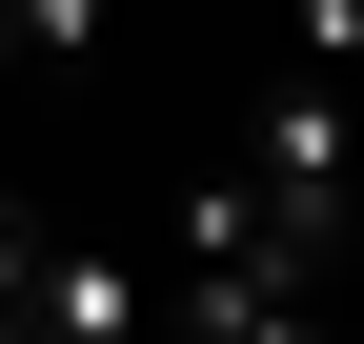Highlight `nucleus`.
I'll list each match as a JSON object with an SVG mask.
<instances>
[{"label": "nucleus", "mask_w": 364, "mask_h": 344, "mask_svg": "<svg viewBox=\"0 0 364 344\" xmlns=\"http://www.w3.org/2000/svg\"><path fill=\"white\" fill-rule=\"evenodd\" d=\"M243 183H263V203H284V223H304V243L344 264V203H364V81L284 61V81L243 102Z\"/></svg>", "instance_id": "obj_1"}, {"label": "nucleus", "mask_w": 364, "mask_h": 344, "mask_svg": "<svg viewBox=\"0 0 364 344\" xmlns=\"http://www.w3.org/2000/svg\"><path fill=\"white\" fill-rule=\"evenodd\" d=\"M263 264H324V243H304L243 162H182L162 183V284H263Z\"/></svg>", "instance_id": "obj_2"}, {"label": "nucleus", "mask_w": 364, "mask_h": 344, "mask_svg": "<svg viewBox=\"0 0 364 344\" xmlns=\"http://www.w3.org/2000/svg\"><path fill=\"white\" fill-rule=\"evenodd\" d=\"M21 344H162V284L122 264V243H41V304H21Z\"/></svg>", "instance_id": "obj_3"}, {"label": "nucleus", "mask_w": 364, "mask_h": 344, "mask_svg": "<svg viewBox=\"0 0 364 344\" xmlns=\"http://www.w3.org/2000/svg\"><path fill=\"white\" fill-rule=\"evenodd\" d=\"M182 344H344L324 324V264H263V284H162Z\"/></svg>", "instance_id": "obj_4"}, {"label": "nucleus", "mask_w": 364, "mask_h": 344, "mask_svg": "<svg viewBox=\"0 0 364 344\" xmlns=\"http://www.w3.org/2000/svg\"><path fill=\"white\" fill-rule=\"evenodd\" d=\"M102 21H122V0H0V41H21V61H102Z\"/></svg>", "instance_id": "obj_5"}, {"label": "nucleus", "mask_w": 364, "mask_h": 344, "mask_svg": "<svg viewBox=\"0 0 364 344\" xmlns=\"http://www.w3.org/2000/svg\"><path fill=\"white\" fill-rule=\"evenodd\" d=\"M21 304H41V203L0 183V344H21Z\"/></svg>", "instance_id": "obj_6"}]
</instances>
